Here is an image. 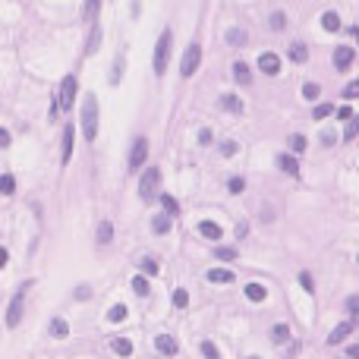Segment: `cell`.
Masks as SVG:
<instances>
[{"instance_id":"1","label":"cell","mask_w":359,"mask_h":359,"mask_svg":"<svg viewBox=\"0 0 359 359\" xmlns=\"http://www.w3.org/2000/svg\"><path fill=\"white\" fill-rule=\"evenodd\" d=\"M95 136H98V101H95V95H85V101H82V139L95 142Z\"/></svg>"},{"instance_id":"2","label":"cell","mask_w":359,"mask_h":359,"mask_svg":"<svg viewBox=\"0 0 359 359\" xmlns=\"http://www.w3.org/2000/svg\"><path fill=\"white\" fill-rule=\"evenodd\" d=\"M170 38H173L170 29H164L161 38H158V47H154V73H158V76L167 69V57H170Z\"/></svg>"},{"instance_id":"3","label":"cell","mask_w":359,"mask_h":359,"mask_svg":"<svg viewBox=\"0 0 359 359\" xmlns=\"http://www.w3.org/2000/svg\"><path fill=\"white\" fill-rule=\"evenodd\" d=\"M26 290H29V284H22L19 290H16V296H13V303H10V309H7V325H10V328H16L19 321H22V303H26Z\"/></svg>"},{"instance_id":"4","label":"cell","mask_w":359,"mask_h":359,"mask_svg":"<svg viewBox=\"0 0 359 359\" xmlns=\"http://www.w3.org/2000/svg\"><path fill=\"white\" fill-rule=\"evenodd\" d=\"M158 180H161V170H158V167H148V170L142 173V180H139V196L145 199V202H151L154 186H158Z\"/></svg>"},{"instance_id":"5","label":"cell","mask_w":359,"mask_h":359,"mask_svg":"<svg viewBox=\"0 0 359 359\" xmlns=\"http://www.w3.org/2000/svg\"><path fill=\"white\" fill-rule=\"evenodd\" d=\"M199 63H202V47L193 41V44L186 47V54H183V66H180V73H183V76H193L196 69H199Z\"/></svg>"},{"instance_id":"6","label":"cell","mask_w":359,"mask_h":359,"mask_svg":"<svg viewBox=\"0 0 359 359\" xmlns=\"http://www.w3.org/2000/svg\"><path fill=\"white\" fill-rule=\"evenodd\" d=\"M145 158H148V139H136L133 142V148H129V170H139L142 164H145Z\"/></svg>"},{"instance_id":"7","label":"cell","mask_w":359,"mask_h":359,"mask_svg":"<svg viewBox=\"0 0 359 359\" xmlns=\"http://www.w3.org/2000/svg\"><path fill=\"white\" fill-rule=\"evenodd\" d=\"M73 104H76V79L66 76L60 82V111H69Z\"/></svg>"},{"instance_id":"8","label":"cell","mask_w":359,"mask_h":359,"mask_svg":"<svg viewBox=\"0 0 359 359\" xmlns=\"http://www.w3.org/2000/svg\"><path fill=\"white\" fill-rule=\"evenodd\" d=\"M356 321H359V318H346V321H340V325H337V328H334V331L328 334V343H340V340H346V337L353 334Z\"/></svg>"},{"instance_id":"9","label":"cell","mask_w":359,"mask_h":359,"mask_svg":"<svg viewBox=\"0 0 359 359\" xmlns=\"http://www.w3.org/2000/svg\"><path fill=\"white\" fill-rule=\"evenodd\" d=\"M258 69H261L265 76H278V73H281V57H278V54H261V57H258Z\"/></svg>"},{"instance_id":"10","label":"cell","mask_w":359,"mask_h":359,"mask_svg":"<svg viewBox=\"0 0 359 359\" xmlns=\"http://www.w3.org/2000/svg\"><path fill=\"white\" fill-rule=\"evenodd\" d=\"M353 47H346V44H340L337 47V51H334V66H337V69H350L353 66Z\"/></svg>"},{"instance_id":"11","label":"cell","mask_w":359,"mask_h":359,"mask_svg":"<svg viewBox=\"0 0 359 359\" xmlns=\"http://www.w3.org/2000/svg\"><path fill=\"white\" fill-rule=\"evenodd\" d=\"M154 346H158V350L164 353V356H176V340L173 337H167V334H161V337H154Z\"/></svg>"},{"instance_id":"12","label":"cell","mask_w":359,"mask_h":359,"mask_svg":"<svg viewBox=\"0 0 359 359\" xmlns=\"http://www.w3.org/2000/svg\"><path fill=\"white\" fill-rule=\"evenodd\" d=\"M73 139H76V126H66L63 129V154H60V161H69V154H73Z\"/></svg>"},{"instance_id":"13","label":"cell","mask_w":359,"mask_h":359,"mask_svg":"<svg viewBox=\"0 0 359 359\" xmlns=\"http://www.w3.org/2000/svg\"><path fill=\"white\" fill-rule=\"evenodd\" d=\"M278 164H281V170H284V173L299 176V161L293 158V154H281V158H278Z\"/></svg>"},{"instance_id":"14","label":"cell","mask_w":359,"mask_h":359,"mask_svg":"<svg viewBox=\"0 0 359 359\" xmlns=\"http://www.w3.org/2000/svg\"><path fill=\"white\" fill-rule=\"evenodd\" d=\"M233 76H236V82H239V85H249V82H252V73H249V63H243V60H236V63H233Z\"/></svg>"},{"instance_id":"15","label":"cell","mask_w":359,"mask_h":359,"mask_svg":"<svg viewBox=\"0 0 359 359\" xmlns=\"http://www.w3.org/2000/svg\"><path fill=\"white\" fill-rule=\"evenodd\" d=\"M208 281H211V284H233V271H227V268H211V271H208Z\"/></svg>"},{"instance_id":"16","label":"cell","mask_w":359,"mask_h":359,"mask_svg":"<svg viewBox=\"0 0 359 359\" xmlns=\"http://www.w3.org/2000/svg\"><path fill=\"white\" fill-rule=\"evenodd\" d=\"M111 346H114L117 356H133V340H126V337H114Z\"/></svg>"},{"instance_id":"17","label":"cell","mask_w":359,"mask_h":359,"mask_svg":"<svg viewBox=\"0 0 359 359\" xmlns=\"http://www.w3.org/2000/svg\"><path fill=\"white\" fill-rule=\"evenodd\" d=\"M199 233L208 236V239H221V227L214 224V221H202V224H199Z\"/></svg>"},{"instance_id":"18","label":"cell","mask_w":359,"mask_h":359,"mask_svg":"<svg viewBox=\"0 0 359 359\" xmlns=\"http://www.w3.org/2000/svg\"><path fill=\"white\" fill-rule=\"evenodd\" d=\"M306 57H309L306 44H303V41H293V44H290V60H293V63H306Z\"/></svg>"},{"instance_id":"19","label":"cell","mask_w":359,"mask_h":359,"mask_svg":"<svg viewBox=\"0 0 359 359\" xmlns=\"http://www.w3.org/2000/svg\"><path fill=\"white\" fill-rule=\"evenodd\" d=\"M246 296L252 299V303H265L268 290H265V287H261V284H249V287H246Z\"/></svg>"},{"instance_id":"20","label":"cell","mask_w":359,"mask_h":359,"mask_svg":"<svg viewBox=\"0 0 359 359\" xmlns=\"http://www.w3.org/2000/svg\"><path fill=\"white\" fill-rule=\"evenodd\" d=\"M221 107H224V111H233V114H243V101H239L236 95H224Z\"/></svg>"},{"instance_id":"21","label":"cell","mask_w":359,"mask_h":359,"mask_svg":"<svg viewBox=\"0 0 359 359\" xmlns=\"http://www.w3.org/2000/svg\"><path fill=\"white\" fill-rule=\"evenodd\" d=\"M321 29H328V32H337V29H340V16L334 13V10H328V13L321 16Z\"/></svg>"},{"instance_id":"22","label":"cell","mask_w":359,"mask_h":359,"mask_svg":"<svg viewBox=\"0 0 359 359\" xmlns=\"http://www.w3.org/2000/svg\"><path fill=\"white\" fill-rule=\"evenodd\" d=\"M161 205H164V211H167V218H173V214H180V202L173 199V196H161Z\"/></svg>"},{"instance_id":"23","label":"cell","mask_w":359,"mask_h":359,"mask_svg":"<svg viewBox=\"0 0 359 359\" xmlns=\"http://www.w3.org/2000/svg\"><path fill=\"white\" fill-rule=\"evenodd\" d=\"M13 193H16V180L10 173H4L0 176V196H13Z\"/></svg>"},{"instance_id":"24","label":"cell","mask_w":359,"mask_h":359,"mask_svg":"<svg viewBox=\"0 0 359 359\" xmlns=\"http://www.w3.org/2000/svg\"><path fill=\"white\" fill-rule=\"evenodd\" d=\"M214 258H218V261H233L236 258V249L233 246H218V249H214Z\"/></svg>"},{"instance_id":"25","label":"cell","mask_w":359,"mask_h":359,"mask_svg":"<svg viewBox=\"0 0 359 359\" xmlns=\"http://www.w3.org/2000/svg\"><path fill=\"white\" fill-rule=\"evenodd\" d=\"M151 230L154 233H167V230H170V218H167V214H158V218L151 221Z\"/></svg>"},{"instance_id":"26","label":"cell","mask_w":359,"mask_h":359,"mask_svg":"<svg viewBox=\"0 0 359 359\" xmlns=\"http://www.w3.org/2000/svg\"><path fill=\"white\" fill-rule=\"evenodd\" d=\"M111 236H114V224L111 221H104L101 227H98V243L104 246V243H111Z\"/></svg>"},{"instance_id":"27","label":"cell","mask_w":359,"mask_h":359,"mask_svg":"<svg viewBox=\"0 0 359 359\" xmlns=\"http://www.w3.org/2000/svg\"><path fill=\"white\" fill-rule=\"evenodd\" d=\"M227 41H230L233 47H243V44H246V32H243V29H233V32H227Z\"/></svg>"},{"instance_id":"28","label":"cell","mask_w":359,"mask_h":359,"mask_svg":"<svg viewBox=\"0 0 359 359\" xmlns=\"http://www.w3.org/2000/svg\"><path fill=\"white\" fill-rule=\"evenodd\" d=\"M51 331L57 334V337H66V334H69V325H66L63 318H54V321H51Z\"/></svg>"},{"instance_id":"29","label":"cell","mask_w":359,"mask_h":359,"mask_svg":"<svg viewBox=\"0 0 359 359\" xmlns=\"http://www.w3.org/2000/svg\"><path fill=\"white\" fill-rule=\"evenodd\" d=\"M271 337L278 340V343H284L287 337H290V328H287V325H274V328H271Z\"/></svg>"},{"instance_id":"30","label":"cell","mask_w":359,"mask_h":359,"mask_svg":"<svg viewBox=\"0 0 359 359\" xmlns=\"http://www.w3.org/2000/svg\"><path fill=\"white\" fill-rule=\"evenodd\" d=\"M120 73H123V54H117V60H114V73H111V85H117V82H120Z\"/></svg>"},{"instance_id":"31","label":"cell","mask_w":359,"mask_h":359,"mask_svg":"<svg viewBox=\"0 0 359 359\" xmlns=\"http://www.w3.org/2000/svg\"><path fill=\"white\" fill-rule=\"evenodd\" d=\"M318 92H321V88L315 85V82H306V85H303V98H306V101H315Z\"/></svg>"},{"instance_id":"32","label":"cell","mask_w":359,"mask_h":359,"mask_svg":"<svg viewBox=\"0 0 359 359\" xmlns=\"http://www.w3.org/2000/svg\"><path fill=\"white\" fill-rule=\"evenodd\" d=\"M133 290H136L139 296H148V281L142 278V274H139V278H133Z\"/></svg>"},{"instance_id":"33","label":"cell","mask_w":359,"mask_h":359,"mask_svg":"<svg viewBox=\"0 0 359 359\" xmlns=\"http://www.w3.org/2000/svg\"><path fill=\"white\" fill-rule=\"evenodd\" d=\"M299 284L306 287V293H315V281H312V274H309V271H299Z\"/></svg>"},{"instance_id":"34","label":"cell","mask_w":359,"mask_h":359,"mask_svg":"<svg viewBox=\"0 0 359 359\" xmlns=\"http://www.w3.org/2000/svg\"><path fill=\"white\" fill-rule=\"evenodd\" d=\"M227 189H230L233 196H239V193H243V189H246V180H243V176H233L230 183H227Z\"/></svg>"},{"instance_id":"35","label":"cell","mask_w":359,"mask_h":359,"mask_svg":"<svg viewBox=\"0 0 359 359\" xmlns=\"http://www.w3.org/2000/svg\"><path fill=\"white\" fill-rule=\"evenodd\" d=\"M202 353H205L208 359H221V353H218V346H214L211 340H202Z\"/></svg>"},{"instance_id":"36","label":"cell","mask_w":359,"mask_h":359,"mask_svg":"<svg viewBox=\"0 0 359 359\" xmlns=\"http://www.w3.org/2000/svg\"><path fill=\"white\" fill-rule=\"evenodd\" d=\"M331 114H334V107H331V104H318L315 111H312L315 120H325V117H331Z\"/></svg>"},{"instance_id":"37","label":"cell","mask_w":359,"mask_h":359,"mask_svg":"<svg viewBox=\"0 0 359 359\" xmlns=\"http://www.w3.org/2000/svg\"><path fill=\"white\" fill-rule=\"evenodd\" d=\"M346 312H350V318H359V296L346 299Z\"/></svg>"},{"instance_id":"38","label":"cell","mask_w":359,"mask_h":359,"mask_svg":"<svg viewBox=\"0 0 359 359\" xmlns=\"http://www.w3.org/2000/svg\"><path fill=\"white\" fill-rule=\"evenodd\" d=\"M107 318H111V321H123L126 318V306H114L111 312H107Z\"/></svg>"},{"instance_id":"39","label":"cell","mask_w":359,"mask_h":359,"mask_svg":"<svg viewBox=\"0 0 359 359\" xmlns=\"http://www.w3.org/2000/svg\"><path fill=\"white\" fill-rule=\"evenodd\" d=\"M290 148H293L296 154H303V151H306V139H303V136H290Z\"/></svg>"},{"instance_id":"40","label":"cell","mask_w":359,"mask_h":359,"mask_svg":"<svg viewBox=\"0 0 359 359\" xmlns=\"http://www.w3.org/2000/svg\"><path fill=\"white\" fill-rule=\"evenodd\" d=\"M142 274H158V261H154V258H142Z\"/></svg>"},{"instance_id":"41","label":"cell","mask_w":359,"mask_h":359,"mask_svg":"<svg viewBox=\"0 0 359 359\" xmlns=\"http://www.w3.org/2000/svg\"><path fill=\"white\" fill-rule=\"evenodd\" d=\"M343 98H346V101H350V98H359V79H356V82H350V85L343 88Z\"/></svg>"},{"instance_id":"42","label":"cell","mask_w":359,"mask_h":359,"mask_svg":"<svg viewBox=\"0 0 359 359\" xmlns=\"http://www.w3.org/2000/svg\"><path fill=\"white\" fill-rule=\"evenodd\" d=\"M186 303H189V293H186V290H173V306L183 309Z\"/></svg>"},{"instance_id":"43","label":"cell","mask_w":359,"mask_h":359,"mask_svg":"<svg viewBox=\"0 0 359 359\" xmlns=\"http://www.w3.org/2000/svg\"><path fill=\"white\" fill-rule=\"evenodd\" d=\"M287 26V16L284 13H271V29H284Z\"/></svg>"},{"instance_id":"44","label":"cell","mask_w":359,"mask_h":359,"mask_svg":"<svg viewBox=\"0 0 359 359\" xmlns=\"http://www.w3.org/2000/svg\"><path fill=\"white\" fill-rule=\"evenodd\" d=\"M356 133H359V117L350 120V126H346V139H356Z\"/></svg>"},{"instance_id":"45","label":"cell","mask_w":359,"mask_h":359,"mask_svg":"<svg viewBox=\"0 0 359 359\" xmlns=\"http://www.w3.org/2000/svg\"><path fill=\"white\" fill-rule=\"evenodd\" d=\"M221 151L227 154V158H230V154H236V142H224V145H221Z\"/></svg>"},{"instance_id":"46","label":"cell","mask_w":359,"mask_h":359,"mask_svg":"<svg viewBox=\"0 0 359 359\" xmlns=\"http://www.w3.org/2000/svg\"><path fill=\"white\" fill-rule=\"evenodd\" d=\"M199 142H202V145H211L214 139H211V133H208V129H202V133H199Z\"/></svg>"},{"instance_id":"47","label":"cell","mask_w":359,"mask_h":359,"mask_svg":"<svg viewBox=\"0 0 359 359\" xmlns=\"http://www.w3.org/2000/svg\"><path fill=\"white\" fill-rule=\"evenodd\" d=\"M10 145V133H7V129H0V148H7Z\"/></svg>"},{"instance_id":"48","label":"cell","mask_w":359,"mask_h":359,"mask_svg":"<svg viewBox=\"0 0 359 359\" xmlns=\"http://www.w3.org/2000/svg\"><path fill=\"white\" fill-rule=\"evenodd\" d=\"M337 117H340V120H350V117H353V111H350V107H340Z\"/></svg>"},{"instance_id":"49","label":"cell","mask_w":359,"mask_h":359,"mask_svg":"<svg viewBox=\"0 0 359 359\" xmlns=\"http://www.w3.org/2000/svg\"><path fill=\"white\" fill-rule=\"evenodd\" d=\"M346 356H350V359H359V343H353L350 350H346Z\"/></svg>"},{"instance_id":"50","label":"cell","mask_w":359,"mask_h":359,"mask_svg":"<svg viewBox=\"0 0 359 359\" xmlns=\"http://www.w3.org/2000/svg\"><path fill=\"white\" fill-rule=\"evenodd\" d=\"M76 299H88V287H79V290H76Z\"/></svg>"},{"instance_id":"51","label":"cell","mask_w":359,"mask_h":359,"mask_svg":"<svg viewBox=\"0 0 359 359\" xmlns=\"http://www.w3.org/2000/svg\"><path fill=\"white\" fill-rule=\"evenodd\" d=\"M7 258H10V255H7V249H4V246H0V268H4V265H7Z\"/></svg>"},{"instance_id":"52","label":"cell","mask_w":359,"mask_h":359,"mask_svg":"<svg viewBox=\"0 0 359 359\" xmlns=\"http://www.w3.org/2000/svg\"><path fill=\"white\" fill-rule=\"evenodd\" d=\"M350 35H353V38H356V44H359V26H353V29H350Z\"/></svg>"},{"instance_id":"53","label":"cell","mask_w":359,"mask_h":359,"mask_svg":"<svg viewBox=\"0 0 359 359\" xmlns=\"http://www.w3.org/2000/svg\"><path fill=\"white\" fill-rule=\"evenodd\" d=\"M252 359H258V356H252Z\"/></svg>"},{"instance_id":"54","label":"cell","mask_w":359,"mask_h":359,"mask_svg":"<svg viewBox=\"0 0 359 359\" xmlns=\"http://www.w3.org/2000/svg\"><path fill=\"white\" fill-rule=\"evenodd\" d=\"M356 261H359V258H356Z\"/></svg>"}]
</instances>
